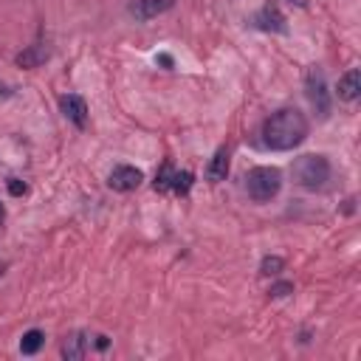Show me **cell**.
<instances>
[{"label":"cell","instance_id":"6da1fadb","mask_svg":"<svg viewBox=\"0 0 361 361\" xmlns=\"http://www.w3.org/2000/svg\"><path fill=\"white\" fill-rule=\"evenodd\" d=\"M307 130H310V124H307L302 110L282 107V110L271 113V118H265V124H262V144L268 149L288 152V149L299 147L307 138Z\"/></svg>","mask_w":361,"mask_h":361},{"label":"cell","instance_id":"7a4b0ae2","mask_svg":"<svg viewBox=\"0 0 361 361\" xmlns=\"http://www.w3.org/2000/svg\"><path fill=\"white\" fill-rule=\"evenodd\" d=\"M293 180L310 192L324 189L330 180V161L324 155H299L293 161Z\"/></svg>","mask_w":361,"mask_h":361},{"label":"cell","instance_id":"3957f363","mask_svg":"<svg viewBox=\"0 0 361 361\" xmlns=\"http://www.w3.org/2000/svg\"><path fill=\"white\" fill-rule=\"evenodd\" d=\"M245 189L257 203H268L282 189V172L276 166H254L245 175Z\"/></svg>","mask_w":361,"mask_h":361},{"label":"cell","instance_id":"277c9868","mask_svg":"<svg viewBox=\"0 0 361 361\" xmlns=\"http://www.w3.org/2000/svg\"><path fill=\"white\" fill-rule=\"evenodd\" d=\"M305 90H307V99L316 107V113L322 118H327V113H330V93H327L324 71L319 65H310L307 68V73H305Z\"/></svg>","mask_w":361,"mask_h":361},{"label":"cell","instance_id":"5b68a950","mask_svg":"<svg viewBox=\"0 0 361 361\" xmlns=\"http://www.w3.org/2000/svg\"><path fill=\"white\" fill-rule=\"evenodd\" d=\"M155 192H175V195H186L192 189V172H180L175 169L172 164H164L158 172H155V180H152Z\"/></svg>","mask_w":361,"mask_h":361},{"label":"cell","instance_id":"8992f818","mask_svg":"<svg viewBox=\"0 0 361 361\" xmlns=\"http://www.w3.org/2000/svg\"><path fill=\"white\" fill-rule=\"evenodd\" d=\"M141 180H144V172L135 166H127V164L113 166V172L107 175V186L116 192H133L141 186Z\"/></svg>","mask_w":361,"mask_h":361},{"label":"cell","instance_id":"52a82bcc","mask_svg":"<svg viewBox=\"0 0 361 361\" xmlns=\"http://www.w3.org/2000/svg\"><path fill=\"white\" fill-rule=\"evenodd\" d=\"M59 110H62V116H65L68 121H73L79 130L87 124V104H85L82 96H76V93L62 96V99H59Z\"/></svg>","mask_w":361,"mask_h":361},{"label":"cell","instance_id":"ba28073f","mask_svg":"<svg viewBox=\"0 0 361 361\" xmlns=\"http://www.w3.org/2000/svg\"><path fill=\"white\" fill-rule=\"evenodd\" d=\"M254 25L259 28V31H274V34H285L288 31V25H285V17L279 14V8L276 6H262L257 14H254Z\"/></svg>","mask_w":361,"mask_h":361},{"label":"cell","instance_id":"9c48e42d","mask_svg":"<svg viewBox=\"0 0 361 361\" xmlns=\"http://www.w3.org/2000/svg\"><path fill=\"white\" fill-rule=\"evenodd\" d=\"M172 6H175V0H133L130 14L135 20H152V17L164 14V11H169Z\"/></svg>","mask_w":361,"mask_h":361},{"label":"cell","instance_id":"30bf717a","mask_svg":"<svg viewBox=\"0 0 361 361\" xmlns=\"http://www.w3.org/2000/svg\"><path fill=\"white\" fill-rule=\"evenodd\" d=\"M48 56H51L48 45H45V42H34V45H28V48H23V51L17 54V65H20V68H39Z\"/></svg>","mask_w":361,"mask_h":361},{"label":"cell","instance_id":"8fae6325","mask_svg":"<svg viewBox=\"0 0 361 361\" xmlns=\"http://www.w3.org/2000/svg\"><path fill=\"white\" fill-rule=\"evenodd\" d=\"M226 175H228V147H220V149L212 155L209 166H206V178H209L212 183H220V180H226Z\"/></svg>","mask_w":361,"mask_h":361},{"label":"cell","instance_id":"7c38bea8","mask_svg":"<svg viewBox=\"0 0 361 361\" xmlns=\"http://www.w3.org/2000/svg\"><path fill=\"white\" fill-rule=\"evenodd\" d=\"M358 93H361V73L353 68V71H347V73L338 79V99H344V102H355Z\"/></svg>","mask_w":361,"mask_h":361},{"label":"cell","instance_id":"4fadbf2b","mask_svg":"<svg viewBox=\"0 0 361 361\" xmlns=\"http://www.w3.org/2000/svg\"><path fill=\"white\" fill-rule=\"evenodd\" d=\"M87 344H90V338H87L85 333H73V336H68V341L62 344V355H65L68 361H79V358H85Z\"/></svg>","mask_w":361,"mask_h":361},{"label":"cell","instance_id":"5bb4252c","mask_svg":"<svg viewBox=\"0 0 361 361\" xmlns=\"http://www.w3.org/2000/svg\"><path fill=\"white\" fill-rule=\"evenodd\" d=\"M42 344H45V333L37 330V327H31V330L23 333V338H20V353H23V355H34V353H39Z\"/></svg>","mask_w":361,"mask_h":361},{"label":"cell","instance_id":"9a60e30c","mask_svg":"<svg viewBox=\"0 0 361 361\" xmlns=\"http://www.w3.org/2000/svg\"><path fill=\"white\" fill-rule=\"evenodd\" d=\"M282 268H285V259L282 257H265L262 265H259V274L262 276H276Z\"/></svg>","mask_w":361,"mask_h":361},{"label":"cell","instance_id":"2e32d148","mask_svg":"<svg viewBox=\"0 0 361 361\" xmlns=\"http://www.w3.org/2000/svg\"><path fill=\"white\" fill-rule=\"evenodd\" d=\"M274 299H282V296H288V293H293V285L290 282H276V285H271V290H268Z\"/></svg>","mask_w":361,"mask_h":361},{"label":"cell","instance_id":"e0dca14e","mask_svg":"<svg viewBox=\"0 0 361 361\" xmlns=\"http://www.w3.org/2000/svg\"><path fill=\"white\" fill-rule=\"evenodd\" d=\"M8 192H11V195H25L28 186H25L20 178H8Z\"/></svg>","mask_w":361,"mask_h":361},{"label":"cell","instance_id":"ac0fdd59","mask_svg":"<svg viewBox=\"0 0 361 361\" xmlns=\"http://www.w3.org/2000/svg\"><path fill=\"white\" fill-rule=\"evenodd\" d=\"M107 344H110L107 336H96V347H99V350H107Z\"/></svg>","mask_w":361,"mask_h":361},{"label":"cell","instance_id":"d6986e66","mask_svg":"<svg viewBox=\"0 0 361 361\" xmlns=\"http://www.w3.org/2000/svg\"><path fill=\"white\" fill-rule=\"evenodd\" d=\"M158 62H161V65H166V68H169V65H172V56H166V54H161V56H158Z\"/></svg>","mask_w":361,"mask_h":361},{"label":"cell","instance_id":"ffe728a7","mask_svg":"<svg viewBox=\"0 0 361 361\" xmlns=\"http://www.w3.org/2000/svg\"><path fill=\"white\" fill-rule=\"evenodd\" d=\"M3 220H6V209H3V203H0V226H3Z\"/></svg>","mask_w":361,"mask_h":361},{"label":"cell","instance_id":"44dd1931","mask_svg":"<svg viewBox=\"0 0 361 361\" xmlns=\"http://www.w3.org/2000/svg\"><path fill=\"white\" fill-rule=\"evenodd\" d=\"M290 3H296V6H305V0H290Z\"/></svg>","mask_w":361,"mask_h":361}]
</instances>
